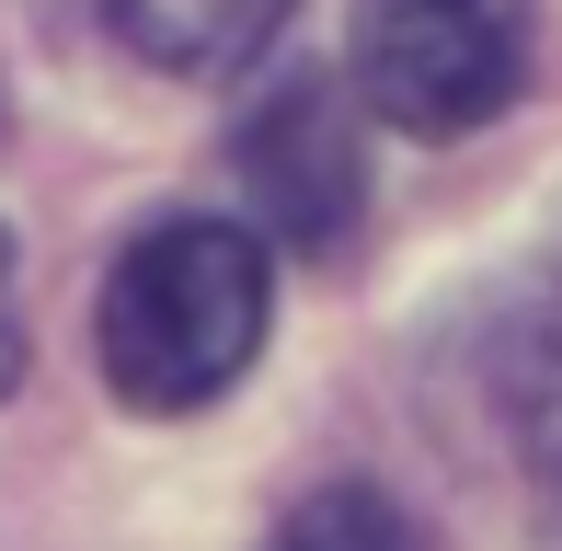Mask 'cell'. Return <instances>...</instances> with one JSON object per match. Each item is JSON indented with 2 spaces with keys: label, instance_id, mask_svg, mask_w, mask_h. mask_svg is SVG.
Masks as SVG:
<instances>
[{
  "label": "cell",
  "instance_id": "obj_4",
  "mask_svg": "<svg viewBox=\"0 0 562 551\" xmlns=\"http://www.w3.org/2000/svg\"><path fill=\"white\" fill-rule=\"evenodd\" d=\"M104 23L126 35V58L218 81V69L265 58V35L288 23V0H104Z\"/></svg>",
  "mask_w": 562,
  "mask_h": 551
},
{
  "label": "cell",
  "instance_id": "obj_1",
  "mask_svg": "<svg viewBox=\"0 0 562 551\" xmlns=\"http://www.w3.org/2000/svg\"><path fill=\"white\" fill-rule=\"evenodd\" d=\"M265 311H276L265 241L241 218H161V230H138L104 265V311H92L115 403H138V414L218 403L252 368V345H265Z\"/></svg>",
  "mask_w": 562,
  "mask_h": 551
},
{
  "label": "cell",
  "instance_id": "obj_7",
  "mask_svg": "<svg viewBox=\"0 0 562 551\" xmlns=\"http://www.w3.org/2000/svg\"><path fill=\"white\" fill-rule=\"evenodd\" d=\"M551 494H562V448H551Z\"/></svg>",
  "mask_w": 562,
  "mask_h": 551
},
{
  "label": "cell",
  "instance_id": "obj_6",
  "mask_svg": "<svg viewBox=\"0 0 562 551\" xmlns=\"http://www.w3.org/2000/svg\"><path fill=\"white\" fill-rule=\"evenodd\" d=\"M23 380V311H12V230H0V391Z\"/></svg>",
  "mask_w": 562,
  "mask_h": 551
},
{
  "label": "cell",
  "instance_id": "obj_3",
  "mask_svg": "<svg viewBox=\"0 0 562 551\" xmlns=\"http://www.w3.org/2000/svg\"><path fill=\"white\" fill-rule=\"evenodd\" d=\"M241 184H252V207L276 218V241L334 254V241L356 230V195H368L345 92H334V81H288V92L241 127Z\"/></svg>",
  "mask_w": 562,
  "mask_h": 551
},
{
  "label": "cell",
  "instance_id": "obj_2",
  "mask_svg": "<svg viewBox=\"0 0 562 551\" xmlns=\"http://www.w3.org/2000/svg\"><path fill=\"white\" fill-rule=\"evenodd\" d=\"M356 92L414 138L494 127L528 81V0H356Z\"/></svg>",
  "mask_w": 562,
  "mask_h": 551
},
{
  "label": "cell",
  "instance_id": "obj_5",
  "mask_svg": "<svg viewBox=\"0 0 562 551\" xmlns=\"http://www.w3.org/2000/svg\"><path fill=\"white\" fill-rule=\"evenodd\" d=\"M265 551H425V540H414V517H402L391 494H368V483H322L311 506H288V529H276Z\"/></svg>",
  "mask_w": 562,
  "mask_h": 551
}]
</instances>
